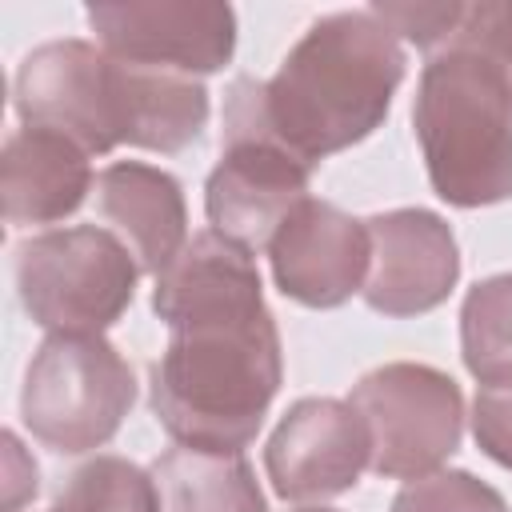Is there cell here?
<instances>
[{"mask_svg": "<svg viewBox=\"0 0 512 512\" xmlns=\"http://www.w3.org/2000/svg\"><path fill=\"white\" fill-rule=\"evenodd\" d=\"M152 308L172 332L148 372L156 420L184 448L244 452L284 380L256 256L208 228L156 276Z\"/></svg>", "mask_w": 512, "mask_h": 512, "instance_id": "6da1fadb", "label": "cell"}, {"mask_svg": "<svg viewBox=\"0 0 512 512\" xmlns=\"http://www.w3.org/2000/svg\"><path fill=\"white\" fill-rule=\"evenodd\" d=\"M400 80L404 48L388 24L372 8L332 12L296 40L276 76H240L228 88L224 128L260 132L316 168L384 124Z\"/></svg>", "mask_w": 512, "mask_h": 512, "instance_id": "7a4b0ae2", "label": "cell"}, {"mask_svg": "<svg viewBox=\"0 0 512 512\" xmlns=\"http://www.w3.org/2000/svg\"><path fill=\"white\" fill-rule=\"evenodd\" d=\"M16 116L76 140L88 156L120 144L180 152L208 124V88L196 76L152 72L88 40H52L16 68Z\"/></svg>", "mask_w": 512, "mask_h": 512, "instance_id": "3957f363", "label": "cell"}, {"mask_svg": "<svg viewBox=\"0 0 512 512\" xmlns=\"http://www.w3.org/2000/svg\"><path fill=\"white\" fill-rule=\"evenodd\" d=\"M412 128L440 200L456 208L512 200V92L488 56L460 44L432 52Z\"/></svg>", "mask_w": 512, "mask_h": 512, "instance_id": "277c9868", "label": "cell"}, {"mask_svg": "<svg viewBox=\"0 0 512 512\" xmlns=\"http://www.w3.org/2000/svg\"><path fill=\"white\" fill-rule=\"evenodd\" d=\"M140 264L132 248L96 224L56 228L16 248V288L24 312L52 336H100L136 296Z\"/></svg>", "mask_w": 512, "mask_h": 512, "instance_id": "5b68a950", "label": "cell"}, {"mask_svg": "<svg viewBox=\"0 0 512 512\" xmlns=\"http://www.w3.org/2000/svg\"><path fill=\"white\" fill-rule=\"evenodd\" d=\"M136 404V376L104 336H48L24 376L20 416L28 432L80 456L108 444Z\"/></svg>", "mask_w": 512, "mask_h": 512, "instance_id": "8992f818", "label": "cell"}, {"mask_svg": "<svg viewBox=\"0 0 512 512\" xmlns=\"http://www.w3.org/2000/svg\"><path fill=\"white\" fill-rule=\"evenodd\" d=\"M348 404L368 428V468L384 480H420L460 448L464 396L460 384L432 368L396 360L364 372L352 384Z\"/></svg>", "mask_w": 512, "mask_h": 512, "instance_id": "52a82bcc", "label": "cell"}, {"mask_svg": "<svg viewBox=\"0 0 512 512\" xmlns=\"http://www.w3.org/2000/svg\"><path fill=\"white\" fill-rule=\"evenodd\" d=\"M88 24L108 56L176 76L220 72L236 48V12L220 0L88 4Z\"/></svg>", "mask_w": 512, "mask_h": 512, "instance_id": "ba28073f", "label": "cell"}, {"mask_svg": "<svg viewBox=\"0 0 512 512\" xmlns=\"http://www.w3.org/2000/svg\"><path fill=\"white\" fill-rule=\"evenodd\" d=\"M308 180L312 168L288 148L272 144L260 132L224 128L220 164L204 184L208 224L252 256L268 252L280 224L308 200Z\"/></svg>", "mask_w": 512, "mask_h": 512, "instance_id": "9c48e42d", "label": "cell"}, {"mask_svg": "<svg viewBox=\"0 0 512 512\" xmlns=\"http://www.w3.org/2000/svg\"><path fill=\"white\" fill-rule=\"evenodd\" d=\"M368 456V428L348 400L304 396L280 416L276 432L268 436L264 468L276 496L308 504L356 488Z\"/></svg>", "mask_w": 512, "mask_h": 512, "instance_id": "30bf717a", "label": "cell"}, {"mask_svg": "<svg viewBox=\"0 0 512 512\" xmlns=\"http://www.w3.org/2000/svg\"><path fill=\"white\" fill-rule=\"evenodd\" d=\"M276 288L304 308H336L364 292L372 264L368 224L308 196L268 244Z\"/></svg>", "mask_w": 512, "mask_h": 512, "instance_id": "8fae6325", "label": "cell"}, {"mask_svg": "<svg viewBox=\"0 0 512 512\" xmlns=\"http://www.w3.org/2000/svg\"><path fill=\"white\" fill-rule=\"evenodd\" d=\"M368 224L372 264L364 304L380 316H420L448 300L460 280V248L452 228L428 208H392Z\"/></svg>", "mask_w": 512, "mask_h": 512, "instance_id": "7c38bea8", "label": "cell"}, {"mask_svg": "<svg viewBox=\"0 0 512 512\" xmlns=\"http://www.w3.org/2000/svg\"><path fill=\"white\" fill-rule=\"evenodd\" d=\"M96 208L132 248L140 272L160 276L188 248L180 180L140 160H116L96 176Z\"/></svg>", "mask_w": 512, "mask_h": 512, "instance_id": "4fadbf2b", "label": "cell"}, {"mask_svg": "<svg viewBox=\"0 0 512 512\" xmlns=\"http://www.w3.org/2000/svg\"><path fill=\"white\" fill-rule=\"evenodd\" d=\"M92 156L52 132V128H16L4 140L0 156V192L8 224H56L72 216L92 192Z\"/></svg>", "mask_w": 512, "mask_h": 512, "instance_id": "5bb4252c", "label": "cell"}, {"mask_svg": "<svg viewBox=\"0 0 512 512\" xmlns=\"http://www.w3.org/2000/svg\"><path fill=\"white\" fill-rule=\"evenodd\" d=\"M152 480L160 512H264V492L244 452H204L180 444L156 456Z\"/></svg>", "mask_w": 512, "mask_h": 512, "instance_id": "9a60e30c", "label": "cell"}, {"mask_svg": "<svg viewBox=\"0 0 512 512\" xmlns=\"http://www.w3.org/2000/svg\"><path fill=\"white\" fill-rule=\"evenodd\" d=\"M460 352L480 384L512 380V272L468 288L460 308Z\"/></svg>", "mask_w": 512, "mask_h": 512, "instance_id": "2e32d148", "label": "cell"}, {"mask_svg": "<svg viewBox=\"0 0 512 512\" xmlns=\"http://www.w3.org/2000/svg\"><path fill=\"white\" fill-rule=\"evenodd\" d=\"M52 512H160V492L140 464L96 456L60 484Z\"/></svg>", "mask_w": 512, "mask_h": 512, "instance_id": "e0dca14e", "label": "cell"}, {"mask_svg": "<svg viewBox=\"0 0 512 512\" xmlns=\"http://www.w3.org/2000/svg\"><path fill=\"white\" fill-rule=\"evenodd\" d=\"M392 512H508V504L492 484L476 480L472 472L440 468L420 480H408L396 492Z\"/></svg>", "mask_w": 512, "mask_h": 512, "instance_id": "ac0fdd59", "label": "cell"}, {"mask_svg": "<svg viewBox=\"0 0 512 512\" xmlns=\"http://www.w3.org/2000/svg\"><path fill=\"white\" fill-rule=\"evenodd\" d=\"M448 44L488 56L512 92V4H464V16L448 36Z\"/></svg>", "mask_w": 512, "mask_h": 512, "instance_id": "d6986e66", "label": "cell"}, {"mask_svg": "<svg viewBox=\"0 0 512 512\" xmlns=\"http://www.w3.org/2000/svg\"><path fill=\"white\" fill-rule=\"evenodd\" d=\"M372 16L388 24L392 36H404L424 52H440L464 16V4H372Z\"/></svg>", "mask_w": 512, "mask_h": 512, "instance_id": "ffe728a7", "label": "cell"}, {"mask_svg": "<svg viewBox=\"0 0 512 512\" xmlns=\"http://www.w3.org/2000/svg\"><path fill=\"white\" fill-rule=\"evenodd\" d=\"M472 436L488 460L512 468V380L480 384L472 400Z\"/></svg>", "mask_w": 512, "mask_h": 512, "instance_id": "44dd1931", "label": "cell"}, {"mask_svg": "<svg viewBox=\"0 0 512 512\" xmlns=\"http://www.w3.org/2000/svg\"><path fill=\"white\" fill-rule=\"evenodd\" d=\"M4 448H8V512H16L24 496H36V464L20 452V440L12 432H4Z\"/></svg>", "mask_w": 512, "mask_h": 512, "instance_id": "7402d4cb", "label": "cell"}, {"mask_svg": "<svg viewBox=\"0 0 512 512\" xmlns=\"http://www.w3.org/2000/svg\"><path fill=\"white\" fill-rule=\"evenodd\" d=\"M296 512H336V508H296Z\"/></svg>", "mask_w": 512, "mask_h": 512, "instance_id": "603a6c76", "label": "cell"}]
</instances>
